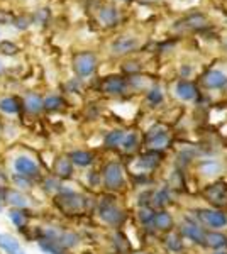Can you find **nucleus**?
<instances>
[{
	"mask_svg": "<svg viewBox=\"0 0 227 254\" xmlns=\"http://www.w3.org/2000/svg\"><path fill=\"white\" fill-rule=\"evenodd\" d=\"M73 69L80 78L92 76L95 69H97V56L88 51L76 53L75 58H73Z\"/></svg>",
	"mask_w": 227,
	"mask_h": 254,
	"instance_id": "1",
	"label": "nucleus"
},
{
	"mask_svg": "<svg viewBox=\"0 0 227 254\" xmlns=\"http://www.w3.org/2000/svg\"><path fill=\"white\" fill-rule=\"evenodd\" d=\"M56 203L65 214H80L85 208V198L78 193H73V191L60 195L56 198Z\"/></svg>",
	"mask_w": 227,
	"mask_h": 254,
	"instance_id": "2",
	"label": "nucleus"
},
{
	"mask_svg": "<svg viewBox=\"0 0 227 254\" xmlns=\"http://www.w3.org/2000/svg\"><path fill=\"white\" fill-rule=\"evenodd\" d=\"M104 182L110 190H119L124 185V171L119 163H109L104 170Z\"/></svg>",
	"mask_w": 227,
	"mask_h": 254,
	"instance_id": "3",
	"label": "nucleus"
},
{
	"mask_svg": "<svg viewBox=\"0 0 227 254\" xmlns=\"http://www.w3.org/2000/svg\"><path fill=\"white\" fill-rule=\"evenodd\" d=\"M14 168H15V171H17V175L22 176V178L32 180V178H38L39 176L38 163L29 156H19L14 161Z\"/></svg>",
	"mask_w": 227,
	"mask_h": 254,
	"instance_id": "4",
	"label": "nucleus"
},
{
	"mask_svg": "<svg viewBox=\"0 0 227 254\" xmlns=\"http://www.w3.org/2000/svg\"><path fill=\"white\" fill-rule=\"evenodd\" d=\"M126 80L122 76L112 75V76H107V78L102 80L100 88L104 93H109V95H121V93L126 92Z\"/></svg>",
	"mask_w": 227,
	"mask_h": 254,
	"instance_id": "5",
	"label": "nucleus"
},
{
	"mask_svg": "<svg viewBox=\"0 0 227 254\" xmlns=\"http://www.w3.org/2000/svg\"><path fill=\"white\" fill-rule=\"evenodd\" d=\"M199 219L204 224L210 225V227H216V229L227 225V215L221 210H200Z\"/></svg>",
	"mask_w": 227,
	"mask_h": 254,
	"instance_id": "6",
	"label": "nucleus"
},
{
	"mask_svg": "<svg viewBox=\"0 0 227 254\" xmlns=\"http://www.w3.org/2000/svg\"><path fill=\"white\" fill-rule=\"evenodd\" d=\"M43 100L44 98L38 95V93H26V97H24V102H22V109L26 110L27 114H31V116H38L39 112H43L44 110V105H43Z\"/></svg>",
	"mask_w": 227,
	"mask_h": 254,
	"instance_id": "7",
	"label": "nucleus"
},
{
	"mask_svg": "<svg viewBox=\"0 0 227 254\" xmlns=\"http://www.w3.org/2000/svg\"><path fill=\"white\" fill-rule=\"evenodd\" d=\"M148 142L151 144L152 149H161L168 144V132L163 126H156L151 129V132L148 134Z\"/></svg>",
	"mask_w": 227,
	"mask_h": 254,
	"instance_id": "8",
	"label": "nucleus"
},
{
	"mask_svg": "<svg viewBox=\"0 0 227 254\" xmlns=\"http://www.w3.org/2000/svg\"><path fill=\"white\" fill-rule=\"evenodd\" d=\"M100 217L105 220V222L112 224V225H117L122 222L124 215L122 212L119 210L117 207L114 205V203H104V205L100 207Z\"/></svg>",
	"mask_w": 227,
	"mask_h": 254,
	"instance_id": "9",
	"label": "nucleus"
},
{
	"mask_svg": "<svg viewBox=\"0 0 227 254\" xmlns=\"http://www.w3.org/2000/svg\"><path fill=\"white\" fill-rule=\"evenodd\" d=\"M2 200L9 202L14 208H29V205H31L27 196L19 193V191H15V190H3Z\"/></svg>",
	"mask_w": 227,
	"mask_h": 254,
	"instance_id": "10",
	"label": "nucleus"
},
{
	"mask_svg": "<svg viewBox=\"0 0 227 254\" xmlns=\"http://www.w3.org/2000/svg\"><path fill=\"white\" fill-rule=\"evenodd\" d=\"M136 48H138V41H136L134 38H127V36H124V38H119L117 41H114L112 53L114 55H127V53L134 51Z\"/></svg>",
	"mask_w": 227,
	"mask_h": 254,
	"instance_id": "11",
	"label": "nucleus"
},
{
	"mask_svg": "<svg viewBox=\"0 0 227 254\" xmlns=\"http://www.w3.org/2000/svg\"><path fill=\"white\" fill-rule=\"evenodd\" d=\"M0 249H3L7 254H26L19 241L10 234H0Z\"/></svg>",
	"mask_w": 227,
	"mask_h": 254,
	"instance_id": "12",
	"label": "nucleus"
},
{
	"mask_svg": "<svg viewBox=\"0 0 227 254\" xmlns=\"http://www.w3.org/2000/svg\"><path fill=\"white\" fill-rule=\"evenodd\" d=\"M98 19H100V22L104 24V26L114 27V26H117V22H119V10L112 5H105L98 12Z\"/></svg>",
	"mask_w": 227,
	"mask_h": 254,
	"instance_id": "13",
	"label": "nucleus"
},
{
	"mask_svg": "<svg viewBox=\"0 0 227 254\" xmlns=\"http://www.w3.org/2000/svg\"><path fill=\"white\" fill-rule=\"evenodd\" d=\"M0 110L9 114V116H14L22 110V102L17 97H3L0 98Z\"/></svg>",
	"mask_w": 227,
	"mask_h": 254,
	"instance_id": "14",
	"label": "nucleus"
},
{
	"mask_svg": "<svg viewBox=\"0 0 227 254\" xmlns=\"http://www.w3.org/2000/svg\"><path fill=\"white\" fill-rule=\"evenodd\" d=\"M53 171L60 178H70L73 173V163L70 161V158H58L55 166H53Z\"/></svg>",
	"mask_w": 227,
	"mask_h": 254,
	"instance_id": "15",
	"label": "nucleus"
},
{
	"mask_svg": "<svg viewBox=\"0 0 227 254\" xmlns=\"http://www.w3.org/2000/svg\"><path fill=\"white\" fill-rule=\"evenodd\" d=\"M227 81V76L222 71H217V69H212L207 75L204 76V83L207 85L209 88H222Z\"/></svg>",
	"mask_w": 227,
	"mask_h": 254,
	"instance_id": "16",
	"label": "nucleus"
},
{
	"mask_svg": "<svg viewBox=\"0 0 227 254\" xmlns=\"http://www.w3.org/2000/svg\"><path fill=\"white\" fill-rule=\"evenodd\" d=\"M9 219L17 229H24L29 224V212L26 208H12L9 212Z\"/></svg>",
	"mask_w": 227,
	"mask_h": 254,
	"instance_id": "17",
	"label": "nucleus"
},
{
	"mask_svg": "<svg viewBox=\"0 0 227 254\" xmlns=\"http://www.w3.org/2000/svg\"><path fill=\"white\" fill-rule=\"evenodd\" d=\"M176 95L180 98H183V100H193V98L197 97V88L193 83H190V81H180L178 85H176Z\"/></svg>",
	"mask_w": 227,
	"mask_h": 254,
	"instance_id": "18",
	"label": "nucleus"
},
{
	"mask_svg": "<svg viewBox=\"0 0 227 254\" xmlns=\"http://www.w3.org/2000/svg\"><path fill=\"white\" fill-rule=\"evenodd\" d=\"M70 161L78 166H88L93 161V154L88 153V151H73L70 154Z\"/></svg>",
	"mask_w": 227,
	"mask_h": 254,
	"instance_id": "19",
	"label": "nucleus"
},
{
	"mask_svg": "<svg viewBox=\"0 0 227 254\" xmlns=\"http://www.w3.org/2000/svg\"><path fill=\"white\" fill-rule=\"evenodd\" d=\"M39 248L48 254H65L63 246L53 239H46V237H41L39 239Z\"/></svg>",
	"mask_w": 227,
	"mask_h": 254,
	"instance_id": "20",
	"label": "nucleus"
},
{
	"mask_svg": "<svg viewBox=\"0 0 227 254\" xmlns=\"http://www.w3.org/2000/svg\"><path fill=\"white\" fill-rule=\"evenodd\" d=\"M180 24L181 27H187V29H202V27L207 26V19L202 14H195V15H190V17H187Z\"/></svg>",
	"mask_w": 227,
	"mask_h": 254,
	"instance_id": "21",
	"label": "nucleus"
},
{
	"mask_svg": "<svg viewBox=\"0 0 227 254\" xmlns=\"http://www.w3.org/2000/svg\"><path fill=\"white\" fill-rule=\"evenodd\" d=\"M44 110L48 112H56V110H61L65 107V100L60 95H49L43 100Z\"/></svg>",
	"mask_w": 227,
	"mask_h": 254,
	"instance_id": "22",
	"label": "nucleus"
},
{
	"mask_svg": "<svg viewBox=\"0 0 227 254\" xmlns=\"http://www.w3.org/2000/svg\"><path fill=\"white\" fill-rule=\"evenodd\" d=\"M32 24H34L32 22V15L20 14V15H14V22H12V26H14L17 31H27Z\"/></svg>",
	"mask_w": 227,
	"mask_h": 254,
	"instance_id": "23",
	"label": "nucleus"
},
{
	"mask_svg": "<svg viewBox=\"0 0 227 254\" xmlns=\"http://www.w3.org/2000/svg\"><path fill=\"white\" fill-rule=\"evenodd\" d=\"M183 232L192 241H195V243H202V241H204V237H205V234L202 232V229L197 227V225H193V224H185L183 225Z\"/></svg>",
	"mask_w": 227,
	"mask_h": 254,
	"instance_id": "24",
	"label": "nucleus"
},
{
	"mask_svg": "<svg viewBox=\"0 0 227 254\" xmlns=\"http://www.w3.org/2000/svg\"><path fill=\"white\" fill-rule=\"evenodd\" d=\"M151 222L156 225L158 229H170L171 227V217L166 212H159V214H154L151 219Z\"/></svg>",
	"mask_w": 227,
	"mask_h": 254,
	"instance_id": "25",
	"label": "nucleus"
},
{
	"mask_svg": "<svg viewBox=\"0 0 227 254\" xmlns=\"http://www.w3.org/2000/svg\"><path fill=\"white\" fill-rule=\"evenodd\" d=\"M19 51H20V48L14 43V41H9V39L0 41V55H3V56H15Z\"/></svg>",
	"mask_w": 227,
	"mask_h": 254,
	"instance_id": "26",
	"label": "nucleus"
},
{
	"mask_svg": "<svg viewBox=\"0 0 227 254\" xmlns=\"http://www.w3.org/2000/svg\"><path fill=\"white\" fill-rule=\"evenodd\" d=\"M122 139H124L122 130H112V132H109L105 136V146L107 147H117V146H121Z\"/></svg>",
	"mask_w": 227,
	"mask_h": 254,
	"instance_id": "27",
	"label": "nucleus"
},
{
	"mask_svg": "<svg viewBox=\"0 0 227 254\" xmlns=\"http://www.w3.org/2000/svg\"><path fill=\"white\" fill-rule=\"evenodd\" d=\"M204 241L209 246H212V248H221V246L226 244V236L216 234V232H210V234H207V236L204 237Z\"/></svg>",
	"mask_w": 227,
	"mask_h": 254,
	"instance_id": "28",
	"label": "nucleus"
},
{
	"mask_svg": "<svg viewBox=\"0 0 227 254\" xmlns=\"http://www.w3.org/2000/svg\"><path fill=\"white\" fill-rule=\"evenodd\" d=\"M121 146H122L124 151H133V149H136V146H138V136H136V134H133V132L124 134V139H122Z\"/></svg>",
	"mask_w": 227,
	"mask_h": 254,
	"instance_id": "29",
	"label": "nucleus"
},
{
	"mask_svg": "<svg viewBox=\"0 0 227 254\" xmlns=\"http://www.w3.org/2000/svg\"><path fill=\"white\" fill-rule=\"evenodd\" d=\"M158 161H159L158 153H148L141 158V161L139 163H141V166H144V168H154L156 165H158Z\"/></svg>",
	"mask_w": 227,
	"mask_h": 254,
	"instance_id": "30",
	"label": "nucleus"
},
{
	"mask_svg": "<svg viewBox=\"0 0 227 254\" xmlns=\"http://www.w3.org/2000/svg\"><path fill=\"white\" fill-rule=\"evenodd\" d=\"M166 246L173 249V251H178L181 248V237L178 234H170L166 237Z\"/></svg>",
	"mask_w": 227,
	"mask_h": 254,
	"instance_id": "31",
	"label": "nucleus"
},
{
	"mask_svg": "<svg viewBox=\"0 0 227 254\" xmlns=\"http://www.w3.org/2000/svg\"><path fill=\"white\" fill-rule=\"evenodd\" d=\"M148 100H150L151 104H154V105L161 104V100H163V93H161V90L158 87L152 88L151 92L148 93Z\"/></svg>",
	"mask_w": 227,
	"mask_h": 254,
	"instance_id": "32",
	"label": "nucleus"
},
{
	"mask_svg": "<svg viewBox=\"0 0 227 254\" xmlns=\"http://www.w3.org/2000/svg\"><path fill=\"white\" fill-rule=\"evenodd\" d=\"M14 22V14L9 10H0V26H12Z\"/></svg>",
	"mask_w": 227,
	"mask_h": 254,
	"instance_id": "33",
	"label": "nucleus"
},
{
	"mask_svg": "<svg viewBox=\"0 0 227 254\" xmlns=\"http://www.w3.org/2000/svg\"><path fill=\"white\" fill-rule=\"evenodd\" d=\"M49 17V10L48 9H39L36 12L34 15H32V22L34 24H39V22H46V19Z\"/></svg>",
	"mask_w": 227,
	"mask_h": 254,
	"instance_id": "34",
	"label": "nucleus"
},
{
	"mask_svg": "<svg viewBox=\"0 0 227 254\" xmlns=\"http://www.w3.org/2000/svg\"><path fill=\"white\" fill-rule=\"evenodd\" d=\"M152 215H154V214H152L150 208H143V210L139 212V219H141L143 222H146V224H148V222H151Z\"/></svg>",
	"mask_w": 227,
	"mask_h": 254,
	"instance_id": "35",
	"label": "nucleus"
},
{
	"mask_svg": "<svg viewBox=\"0 0 227 254\" xmlns=\"http://www.w3.org/2000/svg\"><path fill=\"white\" fill-rule=\"evenodd\" d=\"M3 71H5V66H3V61L0 60V75H2Z\"/></svg>",
	"mask_w": 227,
	"mask_h": 254,
	"instance_id": "36",
	"label": "nucleus"
},
{
	"mask_svg": "<svg viewBox=\"0 0 227 254\" xmlns=\"http://www.w3.org/2000/svg\"><path fill=\"white\" fill-rule=\"evenodd\" d=\"M2 193H3V190H0V210H2Z\"/></svg>",
	"mask_w": 227,
	"mask_h": 254,
	"instance_id": "37",
	"label": "nucleus"
},
{
	"mask_svg": "<svg viewBox=\"0 0 227 254\" xmlns=\"http://www.w3.org/2000/svg\"><path fill=\"white\" fill-rule=\"evenodd\" d=\"M216 254H227V253H216Z\"/></svg>",
	"mask_w": 227,
	"mask_h": 254,
	"instance_id": "38",
	"label": "nucleus"
},
{
	"mask_svg": "<svg viewBox=\"0 0 227 254\" xmlns=\"http://www.w3.org/2000/svg\"><path fill=\"white\" fill-rule=\"evenodd\" d=\"M224 87H226V90H227V81H226V85H224Z\"/></svg>",
	"mask_w": 227,
	"mask_h": 254,
	"instance_id": "39",
	"label": "nucleus"
},
{
	"mask_svg": "<svg viewBox=\"0 0 227 254\" xmlns=\"http://www.w3.org/2000/svg\"><path fill=\"white\" fill-rule=\"evenodd\" d=\"M127 2H129V0H127Z\"/></svg>",
	"mask_w": 227,
	"mask_h": 254,
	"instance_id": "40",
	"label": "nucleus"
}]
</instances>
